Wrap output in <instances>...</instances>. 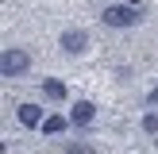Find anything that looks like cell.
Segmentation results:
<instances>
[{
  "instance_id": "obj_5",
  "label": "cell",
  "mask_w": 158,
  "mask_h": 154,
  "mask_svg": "<svg viewBox=\"0 0 158 154\" xmlns=\"http://www.w3.org/2000/svg\"><path fill=\"white\" fill-rule=\"evenodd\" d=\"M15 120H19L23 127H43L46 116H43V108H39V104H19V108H15Z\"/></svg>"
},
{
  "instance_id": "obj_7",
  "label": "cell",
  "mask_w": 158,
  "mask_h": 154,
  "mask_svg": "<svg viewBox=\"0 0 158 154\" xmlns=\"http://www.w3.org/2000/svg\"><path fill=\"white\" fill-rule=\"evenodd\" d=\"M69 123H73V120H69V116H46L43 131H46V135H62V131H66Z\"/></svg>"
},
{
  "instance_id": "obj_2",
  "label": "cell",
  "mask_w": 158,
  "mask_h": 154,
  "mask_svg": "<svg viewBox=\"0 0 158 154\" xmlns=\"http://www.w3.org/2000/svg\"><path fill=\"white\" fill-rule=\"evenodd\" d=\"M27 69H31V50L8 46V50L0 54V77H23Z\"/></svg>"
},
{
  "instance_id": "obj_4",
  "label": "cell",
  "mask_w": 158,
  "mask_h": 154,
  "mask_svg": "<svg viewBox=\"0 0 158 154\" xmlns=\"http://www.w3.org/2000/svg\"><path fill=\"white\" fill-rule=\"evenodd\" d=\"M69 120H73V127H89V123L97 120V108H93V100H77V104L69 108Z\"/></svg>"
},
{
  "instance_id": "obj_1",
  "label": "cell",
  "mask_w": 158,
  "mask_h": 154,
  "mask_svg": "<svg viewBox=\"0 0 158 154\" xmlns=\"http://www.w3.org/2000/svg\"><path fill=\"white\" fill-rule=\"evenodd\" d=\"M143 19V4H108L100 12V23L112 31H123V27H135Z\"/></svg>"
},
{
  "instance_id": "obj_6",
  "label": "cell",
  "mask_w": 158,
  "mask_h": 154,
  "mask_svg": "<svg viewBox=\"0 0 158 154\" xmlns=\"http://www.w3.org/2000/svg\"><path fill=\"white\" fill-rule=\"evenodd\" d=\"M43 96L46 100H66L69 89H66V81H58V77H46V81H43Z\"/></svg>"
},
{
  "instance_id": "obj_3",
  "label": "cell",
  "mask_w": 158,
  "mask_h": 154,
  "mask_svg": "<svg viewBox=\"0 0 158 154\" xmlns=\"http://www.w3.org/2000/svg\"><path fill=\"white\" fill-rule=\"evenodd\" d=\"M58 46L69 54V58H77V54H85V46H89V35H85V31H77V27H69V31H62Z\"/></svg>"
},
{
  "instance_id": "obj_8",
  "label": "cell",
  "mask_w": 158,
  "mask_h": 154,
  "mask_svg": "<svg viewBox=\"0 0 158 154\" xmlns=\"http://www.w3.org/2000/svg\"><path fill=\"white\" fill-rule=\"evenodd\" d=\"M62 154H97V150H93L89 143H81V139H69V143L62 146Z\"/></svg>"
},
{
  "instance_id": "obj_10",
  "label": "cell",
  "mask_w": 158,
  "mask_h": 154,
  "mask_svg": "<svg viewBox=\"0 0 158 154\" xmlns=\"http://www.w3.org/2000/svg\"><path fill=\"white\" fill-rule=\"evenodd\" d=\"M147 104H151V108H158V85L151 89V96H147Z\"/></svg>"
},
{
  "instance_id": "obj_9",
  "label": "cell",
  "mask_w": 158,
  "mask_h": 154,
  "mask_svg": "<svg viewBox=\"0 0 158 154\" xmlns=\"http://www.w3.org/2000/svg\"><path fill=\"white\" fill-rule=\"evenodd\" d=\"M143 131H147V135H158V112H147L143 116Z\"/></svg>"
}]
</instances>
